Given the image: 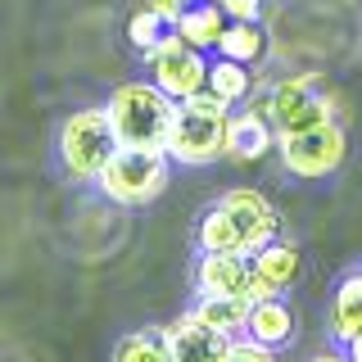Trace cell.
Here are the masks:
<instances>
[{"label":"cell","mask_w":362,"mask_h":362,"mask_svg":"<svg viewBox=\"0 0 362 362\" xmlns=\"http://www.w3.org/2000/svg\"><path fill=\"white\" fill-rule=\"evenodd\" d=\"M226 118H231V105H222L209 86L190 100H177L173 127H168V141H163L168 158L181 168L218 163L226 154Z\"/></svg>","instance_id":"6da1fadb"},{"label":"cell","mask_w":362,"mask_h":362,"mask_svg":"<svg viewBox=\"0 0 362 362\" xmlns=\"http://www.w3.org/2000/svg\"><path fill=\"white\" fill-rule=\"evenodd\" d=\"M105 113H109V127L118 136V145H150V150H163L173 113H177V100L163 95L154 82H122L105 100Z\"/></svg>","instance_id":"7a4b0ae2"},{"label":"cell","mask_w":362,"mask_h":362,"mask_svg":"<svg viewBox=\"0 0 362 362\" xmlns=\"http://www.w3.org/2000/svg\"><path fill=\"white\" fill-rule=\"evenodd\" d=\"M173 177V158L168 150H150V145H118L109 154V163L100 168L95 186L100 195L122 204V209H141V204L158 199Z\"/></svg>","instance_id":"3957f363"},{"label":"cell","mask_w":362,"mask_h":362,"mask_svg":"<svg viewBox=\"0 0 362 362\" xmlns=\"http://www.w3.org/2000/svg\"><path fill=\"white\" fill-rule=\"evenodd\" d=\"M113 150H118V136L109 127L105 105L100 109H77V113L64 118V127H59V163H64V173L73 181H95Z\"/></svg>","instance_id":"277c9868"},{"label":"cell","mask_w":362,"mask_h":362,"mask_svg":"<svg viewBox=\"0 0 362 362\" xmlns=\"http://www.w3.org/2000/svg\"><path fill=\"white\" fill-rule=\"evenodd\" d=\"M276 154L290 177L322 181L344 168L349 132H344V122H322V127H308V132H290V136H276Z\"/></svg>","instance_id":"5b68a950"},{"label":"cell","mask_w":362,"mask_h":362,"mask_svg":"<svg viewBox=\"0 0 362 362\" xmlns=\"http://www.w3.org/2000/svg\"><path fill=\"white\" fill-rule=\"evenodd\" d=\"M145 64H150V82L173 100H190L209 86V59H204V50L186 45L177 32H168L154 50H145Z\"/></svg>","instance_id":"8992f818"},{"label":"cell","mask_w":362,"mask_h":362,"mask_svg":"<svg viewBox=\"0 0 362 362\" xmlns=\"http://www.w3.org/2000/svg\"><path fill=\"white\" fill-rule=\"evenodd\" d=\"M303 254L290 240H267L249 254V299H272V294H286L299 281Z\"/></svg>","instance_id":"52a82bcc"},{"label":"cell","mask_w":362,"mask_h":362,"mask_svg":"<svg viewBox=\"0 0 362 362\" xmlns=\"http://www.w3.org/2000/svg\"><path fill=\"white\" fill-rule=\"evenodd\" d=\"M218 204L235 218V226H240V235H245V254H254L258 245H267V240H276V235H281V218H276V209H272L267 195H258L254 186H235V190H226Z\"/></svg>","instance_id":"ba28073f"},{"label":"cell","mask_w":362,"mask_h":362,"mask_svg":"<svg viewBox=\"0 0 362 362\" xmlns=\"http://www.w3.org/2000/svg\"><path fill=\"white\" fill-rule=\"evenodd\" d=\"M158 335H163L173 362H222L226 344H231L226 335H218V331H209L204 322H195V313H181L177 322L158 326Z\"/></svg>","instance_id":"9c48e42d"},{"label":"cell","mask_w":362,"mask_h":362,"mask_svg":"<svg viewBox=\"0 0 362 362\" xmlns=\"http://www.w3.org/2000/svg\"><path fill=\"white\" fill-rule=\"evenodd\" d=\"M276 150V127L258 109H231L226 118V154L231 163H258Z\"/></svg>","instance_id":"30bf717a"},{"label":"cell","mask_w":362,"mask_h":362,"mask_svg":"<svg viewBox=\"0 0 362 362\" xmlns=\"http://www.w3.org/2000/svg\"><path fill=\"white\" fill-rule=\"evenodd\" d=\"M299 322H294V308L286 303V294H272V299H249V317H245V339L263 349H286Z\"/></svg>","instance_id":"8fae6325"},{"label":"cell","mask_w":362,"mask_h":362,"mask_svg":"<svg viewBox=\"0 0 362 362\" xmlns=\"http://www.w3.org/2000/svg\"><path fill=\"white\" fill-rule=\"evenodd\" d=\"M195 290L199 294H249V258L245 254H199Z\"/></svg>","instance_id":"7c38bea8"},{"label":"cell","mask_w":362,"mask_h":362,"mask_svg":"<svg viewBox=\"0 0 362 362\" xmlns=\"http://www.w3.org/2000/svg\"><path fill=\"white\" fill-rule=\"evenodd\" d=\"M222 28H226V14H222V5L218 0H190V5H181V14L173 23V32L186 45H195V50H218V37H222Z\"/></svg>","instance_id":"4fadbf2b"},{"label":"cell","mask_w":362,"mask_h":362,"mask_svg":"<svg viewBox=\"0 0 362 362\" xmlns=\"http://www.w3.org/2000/svg\"><path fill=\"white\" fill-rule=\"evenodd\" d=\"M190 313H195V322H204L209 331L235 339V335H245L249 294H199V303H195Z\"/></svg>","instance_id":"5bb4252c"},{"label":"cell","mask_w":362,"mask_h":362,"mask_svg":"<svg viewBox=\"0 0 362 362\" xmlns=\"http://www.w3.org/2000/svg\"><path fill=\"white\" fill-rule=\"evenodd\" d=\"M326 326H331V335L339 344L362 335V272L339 281V290L331 294V308H326Z\"/></svg>","instance_id":"9a60e30c"},{"label":"cell","mask_w":362,"mask_h":362,"mask_svg":"<svg viewBox=\"0 0 362 362\" xmlns=\"http://www.w3.org/2000/svg\"><path fill=\"white\" fill-rule=\"evenodd\" d=\"M209 90L222 100V105H245L249 95H254V73H249V64H235L218 54V59H209Z\"/></svg>","instance_id":"2e32d148"},{"label":"cell","mask_w":362,"mask_h":362,"mask_svg":"<svg viewBox=\"0 0 362 362\" xmlns=\"http://www.w3.org/2000/svg\"><path fill=\"white\" fill-rule=\"evenodd\" d=\"M213 54H226V59L254 68V64L267 54V32H263V23H226Z\"/></svg>","instance_id":"e0dca14e"},{"label":"cell","mask_w":362,"mask_h":362,"mask_svg":"<svg viewBox=\"0 0 362 362\" xmlns=\"http://www.w3.org/2000/svg\"><path fill=\"white\" fill-rule=\"evenodd\" d=\"M113 362H173V354H168L163 335L154 331H132L118 339V349H113Z\"/></svg>","instance_id":"ac0fdd59"},{"label":"cell","mask_w":362,"mask_h":362,"mask_svg":"<svg viewBox=\"0 0 362 362\" xmlns=\"http://www.w3.org/2000/svg\"><path fill=\"white\" fill-rule=\"evenodd\" d=\"M168 32H173V23H163V18H158L150 5H145V9H136V14L127 18V41H132L141 54H145V50H154V45L163 41Z\"/></svg>","instance_id":"d6986e66"},{"label":"cell","mask_w":362,"mask_h":362,"mask_svg":"<svg viewBox=\"0 0 362 362\" xmlns=\"http://www.w3.org/2000/svg\"><path fill=\"white\" fill-rule=\"evenodd\" d=\"M222 362H276V349H263V344H254V339L235 335L231 344H226Z\"/></svg>","instance_id":"ffe728a7"},{"label":"cell","mask_w":362,"mask_h":362,"mask_svg":"<svg viewBox=\"0 0 362 362\" xmlns=\"http://www.w3.org/2000/svg\"><path fill=\"white\" fill-rule=\"evenodd\" d=\"M226 23H258L263 18V0H218Z\"/></svg>","instance_id":"44dd1931"},{"label":"cell","mask_w":362,"mask_h":362,"mask_svg":"<svg viewBox=\"0 0 362 362\" xmlns=\"http://www.w3.org/2000/svg\"><path fill=\"white\" fill-rule=\"evenodd\" d=\"M150 9L163 23H177V14H181V0H150Z\"/></svg>","instance_id":"7402d4cb"},{"label":"cell","mask_w":362,"mask_h":362,"mask_svg":"<svg viewBox=\"0 0 362 362\" xmlns=\"http://www.w3.org/2000/svg\"><path fill=\"white\" fill-rule=\"evenodd\" d=\"M344 358H349V362H362V335H354V339L344 344Z\"/></svg>","instance_id":"603a6c76"},{"label":"cell","mask_w":362,"mask_h":362,"mask_svg":"<svg viewBox=\"0 0 362 362\" xmlns=\"http://www.w3.org/2000/svg\"><path fill=\"white\" fill-rule=\"evenodd\" d=\"M308 362H349L344 354H335V349H326V354H313Z\"/></svg>","instance_id":"cb8c5ba5"},{"label":"cell","mask_w":362,"mask_h":362,"mask_svg":"<svg viewBox=\"0 0 362 362\" xmlns=\"http://www.w3.org/2000/svg\"><path fill=\"white\" fill-rule=\"evenodd\" d=\"M181 5H190V0H181Z\"/></svg>","instance_id":"d4e9b609"}]
</instances>
